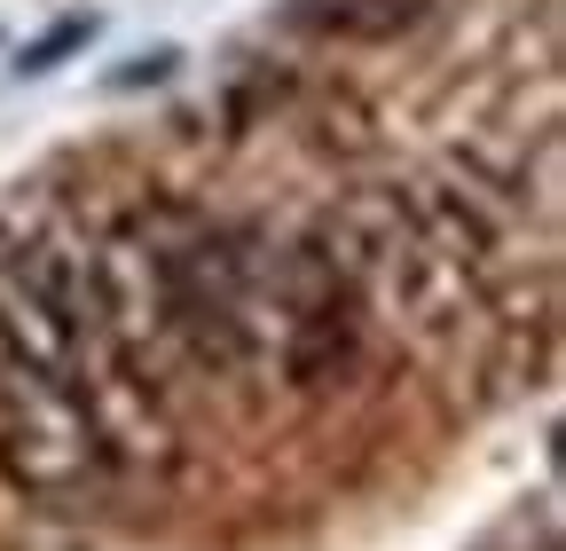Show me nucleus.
Instances as JSON below:
<instances>
[{
	"instance_id": "f257e3e1",
	"label": "nucleus",
	"mask_w": 566,
	"mask_h": 551,
	"mask_svg": "<svg viewBox=\"0 0 566 551\" xmlns=\"http://www.w3.org/2000/svg\"><path fill=\"white\" fill-rule=\"evenodd\" d=\"M315 245L338 260L354 308L378 315L386 331H401L409 347H449V339H464V323H472L480 292H472L464 276L441 260V245L417 229L401 181L354 189L338 214L323 221V237H315Z\"/></svg>"
},
{
	"instance_id": "f03ea898",
	"label": "nucleus",
	"mask_w": 566,
	"mask_h": 551,
	"mask_svg": "<svg viewBox=\"0 0 566 551\" xmlns=\"http://www.w3.org/2000/svg\"><path fill=\"white\" fill-rule=\"evenodd\" d=\"M0 480L40 512H87L118 489L80 378H32V371L0 378Z\"/></svg>"
},
{
	"instance_id": "7ed1b4c3",
	"label": "nucleus",
	"mask_w": 566,
	"mask_h": 551,
	"mask_svg": "<svg viewBox=\"0 0 566 551\" xmlns=\"http://www.w3.org/2000/svg\"><path fill=\"white\" fill-rule=\"evenodd\" d=\"M0 347L9 371L80 378L95 355L87 252L63 229H0Z\"/></svg>"
},
{
	"instance_id": "20e7f679",
	"label": "nucleus",
	"mask_w": 566,
	"mask_h": 551,
	"mask_svg": "<svg viewBox=\"0 0 566 551\" xmlns=\"http://www.w3.org/2000/svg\"><path fill=\"white\" fill-rule=\"evenodd\" d=\"M283 17L315 40H394L401 24H417V0H292Z\"/></svg>"
},
{
	"instance_id": "39448f33",
	"label": "nucleus",
	"mask_w": 566,
	"mask_h": 551,
	"mask_svg": "<svg viewBox=\"0 0 566 551\" xmlns=\"http://www.w3.org/2000/svg\"><path fill=\"white\" fill-rule=\"evenodd\" d=\"M87 32H95V24H63V32H55V40H40V48H32V55H24V72H48V63H55V55H63V48H80V40H87Z\"/></svg>"
},
{
	"instance_id": "423d86ee",
	"label": "nucleus",
	"mask_w": 566,
	"mask_h": 551,
	"mask_svg": "<svg viewBox=\"0 0 566 551\" xmlns=\"http://www.w3.org/2000/svg\"><path fill=\"white\" fill-rule=\"evenodd\" d=\"M0 378H9V347H0Z\"/></svg>"
}]
</instances>
